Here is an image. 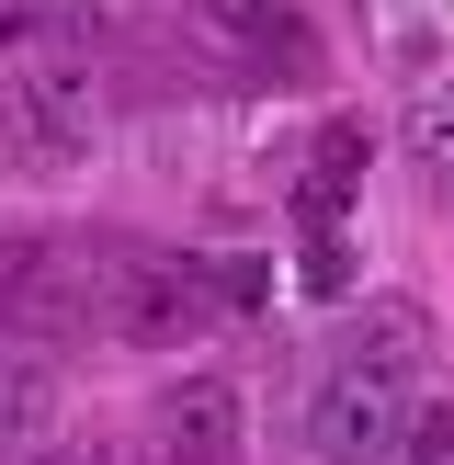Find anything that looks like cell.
Masks as SVG:
<instances>
[{"instance_id": "6da1fadb", "label": "cell", "mask_w": 454, "mask_h": 465, "mask_svg": "<svg viewBox=\"0 0 454 465\" xmlns=\"http://www.w3.org/2000/svg\"><path fill=\"white\" fill-rule=\"evenodd\" d=\"M91 136V57L80 45H23L0 80V159L23 171H68Z\"/></svg>"}, {"instance_id": "7a4b0ae2", "label": "cell", "mask_w": 454, "mask_h": 465, "mask_svg": "<svg viewBox=\"0 0 454 465\" xmlns=\"http://www.w3.org/2000/svg\"><path fill=\"white\" fill-rule=\"evenodd\" d=\"M398 443H409V386L330 363L307 398V454L318 465H398Z\"/></svg>"}, {"instance_id": "3957f363", "label": "cell", "mask_w": 454, "mask_h": 465, "mask_svg": "<svg viewBox=\"0 0 454 465\" xmlns=\"http://www.w3.org/2000/svg\"><path fill=\"white\" fill-rule=\"evenodd\" d=\"M103 307H114V330L148 341V352H182V341L216 330L204 262H114V272H103Z\"/></svg>"}, {"instance_id": "277c9868", "label": "cell", "mask_w": 454, "mask_h": 465, "mask_svg": "<svg viewBox=\"0 0 454 465\" xmlns=\"http://www.w3.org/2000/svg\"><path fill=\"white\" fill-rule=\"evenodd\" d=\"M352 375H386V386H420V363H431V318L409 307V295H386V307H363L352 318Z\"/></svg>"}, {"instance_id": "5b68a950", "label": "cell", "mask_w": 454, "mask_h": 465, "mask_svg": "<svg viewBox=\"0 0 454 465\" xmlns=\"http://www.w3.org/2000/svg\"><path fill=\"white\" fill-rule=\"evenodd\" d=\"M159 431H171V454H204V465H227V454H239V386H227V375H193V386H171V398H159Z\"/></svg>"}, {"instance_id": "8992f818", "label": "cell", "mask_w": 454, "mask_h": 465, "mask_svg": "<svg viewBox=\"0 0 454 465\" xmlns=\"http://www.w3.org/2000/svg\"><path fill=\"white\" fill-rule=\"evenodd\" d=\"M57 420V375L45 363H0V465H23Z\"/></svg>"}, {"instance_id": "52a82bcc", "label": "cell", "mask_w": 454, "mask_h": 465, "mask_svg": "<svg viewBox=\"0 0 454 465\" xmlns=\"http://www.w3.org/2000/svg\"><path fill=\"white\" fill-rule=\"evenodd\" d=\"M409 159H420V171L454 193V80H431L420 103H409Z\"/></svg>"}, {"instance_id": "ba28073f", "label": "cell", "mask_w": 454, "mask_h": 465, "mask_svg": "<svg viewBox=\"0 0 454 465\" xmlns=\"http://www.w3.org/2000/svg\"><path fill=\"white\" fill-rule=\"evenodd\" d=\"M204 295H216V318H262L272 307V262L227 250V262H204Z\"/></svg>"}, {"instance_id": "9c48e42d", "label": "cell", "mask_w": 454, "mask_h": 465, "mask_svg": "<svg viewBox=\"0 0 454 465\" xmlns=\"http://www.w3.org/2000/svg\"><path fill=\"white\" fill-rule=\"evenodd\" d=\"M204 23H227V35H262V45H272V35L295 45V0H204Z\"/></svg>"}, {"instance_id": "30bf717a", "label": "cell", "mask_w": 454, "mask_h": 465, "mask_svg": "<svg viewBox=\"0 0 454 465\" xmlns=\"http://www.w3.org/2000/svg\"><path fill=\"white\" fill-rule=\"evenodd\" d=\"M409 465H454V409L443 398H409V443H398Z\"/></svg>"}, {"instance_id": "8fae6325", "label": "cell", "mask_w": 454, "mask_h": 465, "mask_svg": "<svg viewBox=\"0 0 454 465\" xmlns=\"http://www.w3.org/2000/svg\"><path fill=\"white\" fill-rule=\"evenodd\" d=\"M340 284H352V250L318 239V250H307V295H340Z\"/></svg>"}, {"instance_id": "7c38bea8", "label": "cell", "mask_w": 454, "mask_h": 465, "mask_svg": "<svg viewBox=\"0 0 454 465\" xmlns=\"http://www.w3.org/2000/svg\"><path fill=\"white\" fill-rule=\"evenodd\" d=\"M23 465H80V454H57V443H35V454H23Z\"/></svg>"}, {"instance_id": "4fadbf2b", "label": "cell", "mask_w": 454, "mask_h": 465, "mask_svg": "<svg viewBox=\"0 0 454 465\" xmlns=\"http://www.w3.org/2000/svg\"><path fill=\"white\" fill-rule=\"evenodd\" d=\"M159 465H204V454H159Z\"/></svg>"}, {"instance_id": "5bb4252c", "label": "cell", "mask_w": 454, "mask_h": 465, "mask_svg": "<svg viewBox=\"0 0 454 465\" xmlns=\"http://www.w3.org/2000/svg\"><path fill=\"white\" fill-rule=\"evenodd\" d=\"M398 465H409V454H398Z\"/></svg>"}]
</instances>
